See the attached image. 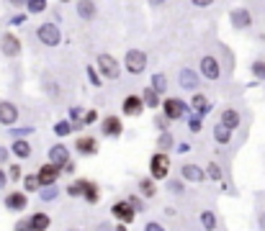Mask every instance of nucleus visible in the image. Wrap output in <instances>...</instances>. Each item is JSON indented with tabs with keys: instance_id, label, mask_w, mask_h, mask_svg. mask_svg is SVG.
I'll list each match as a JSON object with an SVG mask.
<instances>
[{
	"instance_id": "obj_12",
	"label": "nucleus",
	"mask_w": 265,
	"mask_h": 231,
	"mask_svg": "<svg viewBox=\"0 0 265 231\" xmlns=\"http://www.w3.org/2000/svg\"><path fill=\"white\" fill-rule=\"evenodd\" d=\"M49 162H52V164H57V167L65 164V162H70V157H67V149H65L62 144L52 147V149H49Z\"/></svg>"
},
{
	"instance_id": "obj_6",
	"label": "nucleus",
	"mask_w": 265,
	"mask_h": 231,
	"mask_svg": "<svg viewBox=\"0 0 265 231\" xmlns=\"http://www.w3.org/2000/svg\"><path fill=\"white\" fill-rule=\"evenodd\" d=\"M98 67H100V72L106 75V77H119V62H116L111 54H100L98 57Z\"/></svg>"
},
{
	"instance_id": "obj_13",
	"label": "nucleus",
	"mask_w": 265,
	"mask_h": 231,
	"mask_svg": "<svg viewBox=\"0 0 265 231\" xmlns=\"http://www.w3.org/2000/svg\"><path fill=\"white\" fill-rule=\"evenodd\" d=\"M5 206H8L10 211H23V208H26V195H23V193H10V195L5 198Z\"/></svg>"
},
{
	"instance_id": "obj_35",
	"label": "nucleus",
	"mask_w": 265,
	"mask_h": 231,
	"mask_svg": "<svg viewBox=\"0 0 265 231\" xmlns=\"http://www.w3.org/2000/svg\"><path fill=\"white\" fill-rule=\"evenodd\" d=\"M170 190H173V193H183V182H178V180H170Z\"/></svg>"
},
{
	"instance_id": "obj_45",
	"label": "nucleus",
	"mask_w": 265,
	"mask_h": 231,
	"mask_svg": "<svg viewBox=\"0 0 265 231\" xmlns=\"http://www.w3.org/2000/svg\"><path fill=\"white\" fill-rule=\"evenodd\" d=\"M70 231H78V229H70Z\"/></svg>"
},
{
	"instance_id": "obj_2",
	"label": "nucleus",
	"mask_w": 265,
	"mask_h": 231,
	"mask_svg": "<svg viewBox=\"0 0 265 231\" xmlns=\"http://www.w3.org/2000/svg\"><path fill=\"white\" fill-rule=\"evenodd\" d=\"M144 67H147V57H144V52L131 49V52L126 54V70H129L131 75H139Z\"/></svg>"
},
{
	"instance_id": "obj_21",
	"label": "nucleus",
	"mask_w": 265,
	"mask_h": 231,
	"mask_svg": "<svg viewBox=\"0 0 265 231\" xmlns=\"http://www.w3.org/2000/svg\"><path fill=\"white\" fill-rule=\"evenodd\" d=\"M183 177L198 182V180H203V172L198 169V164H185V167H183Z\"/></svg>"
},
{
	"instance_id": "obj_40",
	"label": "nucleus",
	"mask_w": 265,
	"mask_h": 231,
	"mask_svg": "<svg viewBox=\"0 0 265 231\" xmlns=\"http://www.w3.org/2000/svg\"><path fill=\"white\" fill-rule=\"evenodd\" d=\"M147 231H165L160 224H147Z\"/></svg>"
},
{
	"instance_id": "obj_36",
	"label": "nucleus",
	"mask_w": 265,
	"mask_h": 231,
	"mask_svg": "<svg viewBox=\"0 0 265 231\" xmlns=\"http://www.w3.org/2000/svg\"><path fill=\"white\" fill-rule=\"evenodd\" d=\"M10 177H13V180H18V177H21V167H18V164H13V167H10Z\"/></svg>"
},
{
	"instance_id": "obj_20",
	"label": "nucleus",
	"mask_w": 265,
	"mask_h": 231,
	"mask_svg": "<svg viewBox=\"0 0 265 231\" xmlns=\"http://www.w3.org/2000/svg\"><path fill=\"white\" fill-rule=\"evenodd\" d=\"M232 23L237 28H247L250 26V13L247 10H234L232 13Z\"/></svg>"
},
{
	"instance_id": "obj_1",
	"label": "nucleus",
	"mask_w": 265,
	"mask_h": 231,
	"mask_svg": "<svg viewBox=\"0 0 265 231\" xmlns=\"http://www.w3.org/2000/svg\"><path fill=\"white\" fill-rule=\"evenodd\" d=\"M150 169H152V177H157V180L168 177V169H170V159H168V154H155L152 162H150Z\"/></svg>"
},
{
	"instance_id": "obj_5",
	"label": "nucleus",
	"mask_w": 265,
	"mask_h": 231,
	"mask_svg": "<svg viewBox=\"0 0 265 231\" xmlns=\"http://www.w3.org/2000/svg\"><path fill=\"white\" fill-rule=\"evenodd\" d=\"M183 116H185V103L178 98H168L165 100V118L175 121V118H183Z\"/></svg>"
},
{
	"instance_id": "obj_37",
	"label": "nucleus",
	"mask_w": 265,
	"mask_h": 231,
	"mask_svg": "<svg viewBox=\"0 0 265 231\" xmlns=\"http://www.w3.org/2000/svg\"><path fill=\"white\" fill-rule=\"evenodd\" d=\"M190 131H201V118H193V121H190Z\"/></svg>"
},
{
	"instance_id": "obj_14",
	"label": "nucleus",
	"mask_w": 265,
	"mask_h": 231,
	"mask_svg": "<svg viewBox=\"0 0 265 231\" xmlns=\"http://www.w3.org/2000/svg\"><path fill=\"white\" fill-rule=\"evenodd\" d=\"M103 134H108V136H119V134H121V121L116 118V116H108L106 121H103Z\"/></svg>"
},
{
	"instance_id": "obj_8",
	"label": "nucleus",
	"mask_w": 265,
	"mask_h": 231,
	"mask_svg": "<svg viewBox=\"0 0 265 231\" xmlns=\"http://www.w3.org/2000/svg\"><path fill=\"white\" fill-rule=\"evenodd\" d=\"M0 46H3V54H5V57H16V54L21 52V41L13 36V34H5L3 41H0Z\"/></svg>"
},
{
	"instance_id": "obj_24",
	"label": "nucleus",
	"mask_w": 265,
	"mask_h": 231,
	"mask_svg": "<svg viewBox=\"0 0 265 231\" xmlns=\"http://www.w3.org/2000/svg\"><path fill=\"white\" fill-rule=\"evenodd\" d=\"M214 139H216V142H222V144L229 142V129L227 126H216L214 129Z\"/></svg>"
},
{
	"instance_id": "obj_28",
	"label": "nucleus",
	"mask_w": 265,
	"mask_h": 231,
	"mask_svg": "<svg viewBox=\"0 0 265 231\" xmlns=\"http://www.w3.org/2000/svg\"><path fill=\"white\" fill-rule=\"evenodd\" d=\"M152 85H155L152 90H157V92H160V90H165V85H168L165 75H155V77H152Z\"/></svg>"
},
{
	"instance_id": "obj_3",
	"label": "nucleus",
	"mask_w": 265,
	"mask_h": 231,
	"mask_svg": "<svg viewBox=\"0 0 265 231\" xmlns=\"http://www.w3.org/2000/svg\"><path fill=\"white\" fill-rule=\"evenodd\" d=\"M39 39L47 46H57L60 44V28L54 23H44V26H39Z\"/></svg>"
},
{
	"instance_id": "obj_41",
	"label": "nucleus",
	"mask_w": 265,
	"mask_h": 231,
	"mask_svg": "<svg viewBox=\"0 0 265 231\" xmlns=\"http://www.w3.org/2000/svg\"><path fill=\"white\" fill-rule=\"evenodd\" d=\"M155 123H157L160 129H165V126H168V118H165V116H163V118H155Z\"/></svg>"
},
{
	"instance_id": "obj_34",
	"label": "nucleus",
	"mask_w": 265,
	"mask_h": 231,
	"mask_svg": "<svg viewBox=\"0 0 265 231\" xmlns=\"http://www.w3.org/2000/svg\"><path fill=\"white\" fill-rule=\"evenodd\" d=\"M253 72H255L258 77H263V80H265V65H263V62H255V67H253Z\"/></svg>"
},
{
	"instance_id": "obj_17",
	"label": "nucleus",
	"mask_w": 265,
	"mask_h": 231,
	"mask_svg": "<svg viewBox=\"0 0 265 231\" xmlns=\"http://www.w3.org/2000/svg\"><path fill=\"white\" fill-rule=\"evenodd\" d=\"M28 226H31V231H47V229H49V216L36 213L34 219L28 221Z\"/></svg>"
},
{
	"instance_id": "obj_42",
	"label": "nucleus",
	"mask_w": 265,
	"mask_h": 231,
	"mask_svg": "<svg viewBox=\"0 0 265 231\" xmlns=\"http://www.w3.org/2000/svg\"><path fill=\"white\" fill-rule=\"evenodd\" d=\"M5 157H8V152H5V149H0V162H3Z\"/></svg>"
},
{
	"instance_id": "obj_32",
	"label": "nucleus",
	"mask_w": 265,
	"mask_h": 231,
	"mask_svg": "<svg viewBox=\"0 0 265 231\" xmlns=\"http://www.w3.org/2000/svg\"><path fill=\"white\" fill-rule=\"evenodd\" d=\"M54 131L60 134V136H67V134H70V123H65V121H62V123H57Z\"/></svg>"
},
{
	"instance_id": "obj_22",
	"label": "nucleus",
	"mask_w": 265,
	"mask_h": 231,
	"mask_svg": "<svg viewBox=\"0 0 265 231\" xmlns=\"http://www.w3.org/2000/svg\"><path fill=\"white\" fill-rule=\"evenodd\" d=\"M190 105H193L198 113H206V111H209V100H206L203 95H193V100H190Z\"/></svg>"
},
{
	"instance_id": "obj_23",
	"label": "nucleus",
	"mask_w": 265,
	"mask_h": 231,
	"mask_svg": "<svg viewBox=\"0 0 265 231\" xmlns=\"http://www.w3.org/2000/svg\"><path fill=\"white\" fill-rule=\"evenodd\" d=\"M142 103H147L150 108H157V90L147 87V92H144V100H142Z\"/></svg>"
},
{
	"instance_id": "obj_19",
	"label": "nucleus",
	"mask_w": 265,
	"mask_h": 231,
	"mask_svg": "<svg viewBox=\"0 0 265 231\" xmlns=\"http://www.w3.org/2000/svg\"><path fill=\"white\" fill-rule=\"evenodd\" d=\"M78 149H80L83 154H93V152L98 149V144H95V139L83 136V139H78Z\"/></svg>"
},
{
	"instance_id": "obj_10",
	"label": "nucleus",
	"mask_w": 265,
	"mask_h": 231,
	"mask_svg": "<svg viewBox=\"0 0 265 231\" xmlns=\"http://www.w3.org/2000/svg\"><path fill=\"white\" fill-rule=\"evenodd\" d=\"M201 72L209 77V80H216V77H219V62L214 57H203L201 59Z\"/></svg>"
},
{
	"instance_id": "obj_43",
	"label": "nucleus",
	"mask_w": 265,
	"mask_h": 231,
	"mask_svg": "<svg viewBox=\"0 0 265 231\" xmlns=\"http://www.w3.org/2000/svg\"><path fill=\"white\" fill-rule=\"evenodd\" d=\"M150 3H152V5H163V3H165V0H150Z\"/></svg>"
},
{
	"instance_id": "obj_26",
	"label": "nucleus",
	"mask_w": 265,
	"mask_h": 231,
	"mask_svg": "<svg viewBox=\"0 0 265 231\" xmlns=\"http://www.w3.org/2000/svg\"><path fill=\"white\" fill-rule=\"evenodd\" d=\"M201 221H203V226L209 229V231H214V229H216V219H214V213H209V211H206V213L201 216Z\"/></svg>"
},
{
	"instance_id": "obj_38",
	"label": "nucleus",
	"mask_w": 265,
	"mask_h": 231,
	"mask_svg": "<svg viewBox=\"0 0 265 231\" xmlns=\"http://www.w3.org/2000/svg\"><path fill=\"white\" fill-rule=\"evenodd\" d=\"M16 231H31V226H28V221H21V224L16 226Z\"/></svg>"
},
{
	"instance_id": "obj_15",
	"label": "nucleus",
	"mask_w": 265,
	"mask_h": 231,
	"mask_svg": "<svg viewBox=\"0 0 265 231\" xmlns=\"http://www.w3.org/2000/svg\"><path fill=\"white\" fill-rule=\"evenodd\" d=\"M180 85H183L185 90H196V87H198L196 72H193V70H183V72H180Z\"/></svg>"
},
{
	"instance_id": "obj_9",
	"label": "nucleus",
	"mask_w": 265,
	"mask_h": 231,
	"mask_svg": "<svg viewBox=\"0 0 265 231\" xmlns=\"http://www.w3.org/2000/svg\"><path fill=\"white\" fill-rule=\"evenodd\" d=\"M111 211H113V216H116V219H119V221H124V224L134 221V208H131V206L126 203V200H124V203H116Z\"/></svg>"
},
{
	"instance_id": "obj_31",
	"label": "nucleus",
	"mask_w": 265,
	"mask_h": 231,
	"mask_svg": "<svg viewBox=\"0 0 265 231\" xmlns=\"http://www.w3.org/2000/svg\"><path fill=\"white\" fill-rule=\"evenodd\" d=\"M142 193L144 195H155V185L150 180H142Z\"/></svg>"
},
{
	"instance_id": "obj_44",
	"label": "nucleus",
	"mask_w": 265,
	"mask_h": 231,
	"mask_svg": "<svg viewBox=\"0 0 265 231\" xmlns=\"http://www.w3.org/2000/svg\"><path fill=\"white\" fill-rule=\"evenodd\" d=\"M3 182H5V175H3V172H0V185H3Z\"/></svg>"
},
{
	"instance_id": "obj_18",
	"label": "nucleus",
	"mask_w": 265,
	"mask_h": 231,
	"mask_svg": "<svg viewBox=\"0 0 265 231\" xmlns=\"http://www.w3.org/2000/svg\"><path fill=\"white\" fill-rule=\"evenodd\" d=\"M78 13L83 15L85 21H88V18H93V15H95V5H93V0H80V3H78Z\"/></svg>"
},
{
	"instance_id": "obj_16",
	"label": "nucleus",
	"mask_w": 265,
	"mask_h": 231,
	"mask_svg": "<svg viewBox=\"0 0 265 231\" xmlns=\"http://www.w3.org/2000/svg\"><path fill=\"white\" fill-rule=\"evenodd\" d=\"M222 126H227L229 131L240 126V113L237 111H224L222 113Z\"/></svg>"
},
{
	"instance_id": "obj_33",
	"label": "nucleus",
	"mask_w": 265,
	"mask_h": 231,
	"mask_svg": "<svg viewBox=\"0 0 265 231\" xmlns=\"http://www.w3.org/2000/svg\"><path fill=\"white\" fill-rule=\"evenodd\" d=\"M206 169H209V177H214V180H219V177H222V169H219L216 164H209Z\"/></svg>"
},
{
	"instance_id": "obj_30",
	"label": "nucleus",
	"mask_w": 265,
	"mask_h": 231,
	"mask_svg": "<svg viewBox=\"0 0 265 231\" xmlns=\"http://www.w3.org/2000/svg\"><path fill=\"white\" fill-rule=\"evenodd\" d=\"M170 147H173V136L163 134V136H160V149H170Z\"/></svg>"
},
{
	"instance_id": "obj_11",
	"label": "nucleus",
	"mask_w": 265,
	"mask_h": 231,
	"mask_svg": "<svg viewBox=\"0 0 265 231\" xmlns=\"http://www.w3.org/2000/svg\"><path fill=\"white\" fill-rule=\"evenodd\" d=\"M142 108H144V103H142V98H137V95H129V98L124 100V113H126V116H139Z\"/></svg>"
},
{
	"instance_id": "obj_39",
	"label": "nucleus",
	"mask_w": 265,
	"mask_h": 231,
	"mask_svg": "<svg viewBox=\"0 0 265 231\" xmlns=\"http://www.w3.org/2000/svg\"><path fill=\"white\" fill-rule=\"evenodd\" d=\"M193 3H196L198 8H206V5H211V3H214V0H193Z\"/></svg>"
},
{
	"instance_id": "obj_29",
	"label": "nucleus",
	"mask_w": 265,
	"mask_h": 231,
	"mask_svg": "<svg viewBox=\"0 0 265 231\" xmlns=\"http://www.w3.org/2000/svg\"><path fill=\"white\" fill-rule=\"evenodd\" d=\"M23 185H26V190H36V188H39V180H36L34 175H28V177L23 180Z\"/></svg>"
},
{
	"instance_id": "obj_46",
	"label": "nucleus",
	"mask_w": 265,
	"mask_h": 231,
	"mask_svg": "<svg viewBox=\"0 0 265 231\" xmlns=\"http://www.w3.org/2000/svg\"><path fill=\"white\" fill-rule=\"evenodd\" d=\"M65 3H67V0H65Z\"/></svg>"
},
{
	"instance_id": "obj_25",
	"label": "nucleus",
	"mask_w": 265,
	"mask_h": 231,
	"mask_svg": "<svg viewBox=\"0 0 265 231\" xmlns=\"http://www.w3.org/2000/svg\"><path fill=\"white\" fill-rule=\"evenodd\" d=\"M13 152H16L18 157H28V154H31V147H28L26 142H16L13 144Z\"/></svg>"
},
{
	"instance_id": "obj_7",
	"label": "nucleus",
	"mask_w": 265,
	"mask_h": 231,
	"mask_svg": "<svg viewBox=\"0 0 265 231\" xmlns=\"http://www.w3.org/2000/svg\"><path fill=\"white\" fill-rule=\"evenodd\" d=\"M18 118V108L13 103H0V123H5V126H10V123H16Z\"/></svg>"
},
{
	"instance_id": "obj_4",
	"label": "nucleus",
	"mask_w": 265,
	"mask_h": 231,
	"mask_svg": "<svg viewBox=\"0 0 265 231\" xmlns=\"http://www.w3.org/2000/svg\"><path fill=\"white\" fill-rule=\"evenodd\" d=\"M60 172L62 169L57 167V164H44L41 169H39V175H36V180H39V185H54L57 182V177H60Z\"/></svg>"
},
{
	"instance_id": "obj_27",
	"label": "nucleus",
	"mask_w": 265,
	"mask_h": 231,
	"mask_svg": "<svg viewBox=\"0 0 265 231\" xmlns=\"http://www.w3.org/2000/svg\"><path fill=\"white\" fill-rule=\"evenodd\" d=\"M44 8H47V0H28V10L31 13H41Z\"/></svg>"
}]
</instances>
